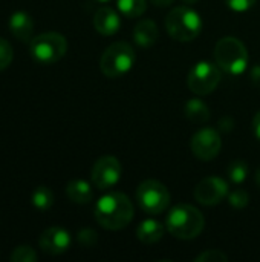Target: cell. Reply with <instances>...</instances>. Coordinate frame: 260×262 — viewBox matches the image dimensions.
Listing matches in <instances>:
<instances>
[{"mask_svg": "<svg viewBox=\"0 0 260 262\" xmlns=\"http://www.w3.org/2000/svg\"><path fill=\"white\" fill-rule=\"evenodd\" d=\"M133 218V204L127 195L112 192L101 196L95 206V220L106 230H121Z\"/></svg>", "mask_w": 260, "mask_h": 262, "instance_id": "obj_1", "label": "cell"}, {"mask_svg": "<svg viewBox=\"0 0 260 262\" xmlns=\"http://www.w3.org/2000/svg\"><path fill=\"white\" fill-rule=\"evenodd\" d=\"M202 213L190 204H176L167 215L166 227L178 239H195L204 230Z\"/></svg>", "mask_w": 260, "mask_h": 262, "instance_id": "obj_2", "label": "cell"}, {"mask_svg": "<svg viewBox=\"0 0 260 262\" xmlns=\"http://www.w3.org/2000/svg\"><path fill=\"white\" fill-rule=\"evenodd\" d=\"M166 29L169 35L178 41H192L201 34L202 20L195 9L178 6L166 17Z\"/></svg>", "mask_w": 260, "mask_h": 262, "instance_id": "obj_3", "label": "cell"}, {"mask_svg": "<svg viewBox=\"0 0 260 262\" xmlns=\"http://www.w3.org/2000/svg\"><path fill=\"white\" fill-rule=\"evenodd\" d=\"M215 58L222 71L231 75H239L247 69L248 51L239 38L224 37L216 43Z\"/></svg>", "mask_w": 260, "mask_h": 262, "instance_id": "obj_4", "label": "cell"}, {"mask_svg": "<svg viewBox=\"0 0 260 262\" xmlns=\"http://www.w3.org/2000/svg\"><path fill=\"white\" fill-rule=\"evenodd\" d=\"M136 60L135 51L129 43L116 41L112 43L100 58V68L109 78H118L127 74Z\"/></svg>", "mask_w": 260, "mask_h": 262, "instance_id": "obj_5", "label": "cell"}, {"mask_svg": "<svg viewBox=\"0 0 260 262\" xmlns=\"http://www.w3.org/2000/svg\"><path fill=\"white\" fill-rule=\"evenodd\" d=\"M67 51V41L64 35L58 32H43L29 41V52L31 55L41 64H52L57 63L64 57Z\"/></svg>", "mask_w": 260, "mask_h": 262, "instance_id": "obj_6", "label": "cell"}, {"mask_svg": "<svg viewBox=\"0 0 260 262\" xmlns=\"http://www.w3.org/2000/svg\"><path fill=\"white\" fill-rule=\"evenodd\" d=\"M136 203L143 212L149 215H159L170 206V192L162 183L156 180H146L136 189Z\"/></svg>", "mask_w": 260, "mask_h": 262, "instance_id": "obj_7", "label": "cell"}, {"mask_svg": "<svg viewBox=\"0 0 260 262\" xmlns=\"http://www.w3.org/2000/svg\"><path fill=\"white\" fill-rule=\"evenodd\" d=\"M221 81V68L210 61L196 63L188 72L187 84L192 92L198 95L211 94Z\"/></svg>", "mask_w": 260, "mask_h": 262, "instance_id": "obj_8", "label": "cell"}, {"mask_svg": "<svg viewBox=\"0 0 260 262\" xmlns=\"http://www.w3.org/2000/svg\"><path fill=\"white\" fill-rule=\"evenodd\" d=\"M123 173L121 163L110 155L101 157L92 167V183L100 190H107L113 187Z\"/></svg>", "mask_w": 260, "mask_h": 262, "instance_id": "obj_9", "label": "cell"}, {"mask_svg": "<svg viewBox=\"0 0 260 262\" xmlns=\"http://www.w3.org/2000/svg\"><path fill=\"white\" fill-rule=\"evenodd\" d=\"M221 135L213 127H202L192 138V152L196 158L202 161H210L216 158L221 152Z\"/></svg>", "mask_w": 260, "mask_h": 262, "instance_id": "obj_10", "label": "cell"}, {"mask_svg": "<svg viewBox=\"0 0 260 262\" xmlns=\"http://www.w3.org/2000/svg\"><path fill=\"white\" fill-rule=\"evenodd\" d=\"M230 187L219 177H207L195 187V200L202 206H216L228 196Z\"/></svg>", "mask_w": 260, "mask_h": 262, "instance_id": "obj_11", "label": "cell"}, {"mask_svg": "<svg viewBox=\"0 0 260 262\" xmlns=\"http://www.w3.org/2000/svg\"><path fill=\"white\" fill-rule=\"evenodd\" d=\"M38 244H40V249L51 256L63 255L70 247V235L66 229L54 226V227L46 229L40 235Z\"/></svg>", "mask_w": 260, "mask_h": 262, "instance_id": "obj_12", "label": "cell"}, {"mask_svg": "<svg viewBox=\"0 0 260 262\" xmlns=\"http://www.w3.org/2000/svg\"><path fill=\"white\" fill-rule=\"evenodd\" d=\"M11 34L21 40V41H31L32 32H34V20L32 17L25 11H15L8 21Z\"/></svg>", "mask_w": 260, "mask_h": 262, "instance_id": "obj_13", "label": "cell"}, {"mask_svg": "<svg viewBox=\"0 0 260 262\" xmlns=\"http://www.w3.org/2000/svg\"><path fill=\"white\" fill-rule=\"evenodd\" d=\"M93 26L101 35H113L121 26V20L112 8L103 6L95 12Z\"/></svg>", "mask_w": 260, "mask_h": 262, "instance_id": "obj_14", "label": "cell"}, {"mask_svg": "<svg viewBox=\"0 0 260 262\" xmlns=\"http://www.w3.org/2000/svg\"><path fill=\"white\" fill-rule=\"evenodd\" d=\"M159 38V29L153 20H141L133 29V40L141 48L153 46Z\"/></svg>", "mask_w": 260, "mask_h": 262, "instance_id": "obj_15", "label": "cell"}, {"mask_svg": "<svg viewBox=\"0 0 260 262\" xmlns=\"http://www.w3.org/2000/svg\"><path fill=\"white\" fill-rule=\"evenodd\" d=\"M164 236V226L156 220H146L136 229V238L144 244H155Z\"/></svg>", "mask_w": 260, "mask_h": 262, "instance_id": "obj_16", "label": "cell"}, {"mask_svg": "<svg viewBox=\"0 0 260 262\" xmlns=\"http://www.w3.org/2000/svg\"><path fill=\"white\" fill-rule=\"evenodd\" d=\"M66 195L75 204H87L93 198L92 187L84 180H72L66 186Z\"/></svg>", "mask_w": 260, "mask_h": 262, "instance_id": "obj_17", "label": "cell"}, {"mask_svg": "<svg viewBox=\"0 0 260 262\" xmlns=\"http://www.w3.org/2000/svg\"><path fill=\"white\" fill-rule=\"evenodd\" d=\"M184 112H185V117L192 123H196V124H202V123L210 120V109H208V106L202 100H198V98L188 100L185 103Z\"/></svg>", "mask_w": 260, "mask_h": 262, "instance_id": "obj_18", "label": "cell"}, {"mask_svg": "<svg viewBox=\"0 0 260 262\" xmlns=\"http://www.w3.org/2000/svg\"><path fill=\"white\" fill-rule=\"evenodd\" d=\"M31 203L37 210H49L54 204V193L49 187L46 186H38L37 189H34L32 195H31Z\"/></svg>", "mask_w": 260, "mask_h": 262, "instance_id": "obj_19", "label": "cell"}, {"mask_svg": "<svg viewBox=\"0 0 260 262\" xmlns=\"http://www.w3.org/2000/svg\"><path fill=\"white\" fill-rule=\"evenodd\" d=\"M118 9L129 18L141 17L147 9L146 0H118Z\"/></svg>", "mask_w": 260, "mask_h": 262, "instance_id": "obj_20", "label": "cell"}, {"mask_svg": "<svg viewBox=\"0 0 260 262\" xmlns=\"http://www.w3.org/2000/svg\"><path fill=\"white\" fill-rule=\"evenodd\" d=\"M227 172H228V177H230V180H231L233 183L241 184V183H244V181L247 180V177H248V166H247L245 161L238 160V161L230 163Z\"/></svg>", "mask_w": 260, "mask_h": 262, "instance_id": "obj_21", "label": "cell"}, {"mask_svg": "<svg viewBox=\"0 0 260 262\" xmlns=\"http://www.w3.org/2000/svg\"><path fill=\"white\" fill-rule=\"evenodd\" d=\"M38 259L35 250L29 246H18L11 253L12 262H35Z\"/></svg>", "mask_w": 260, "mask_h": 262, "instance_id": "obj_22", "label": "cell"}, {"mask_svg": "<svg viewBox=\"0 0 260 262\" xmlns=\"http://www.w3.org/2000/svg\"><path fill=\"white\" fill-rule=\"evenodd\" d=\"M12 58H14V49L11 43L0 37V71L6 69L12 63Z\"/></svg>", "mask_w": 260, "mask_h": 262, "instance_id": "obj_23", "label": "cell"}, {"mask_svg": "<svg viewBox=\"0 0 260 262\" xmlns=\"http://www.w3.org/2000/svg\"><path fill=\"white\" fill-rule=\"evenodd\" d=\"M228 203L234 209H244L250 203V195L244 189H236L234 192L228 193Z\"/></svg>", "mask_w": 260, "mask_h": 262, "instance_id": "obj_24", "label": "cell"}, {"mask_svg": "<svg viewBox=\"0 0 260 262\" xmlns=\"http://www.w3.org/2000/svg\"><path fill=\"white\" fill-rule=\"evenodd\" d=\"M195 261L199 262H225L228 261V256L225 253H222L221 250H205L204 253H201L199 256H196Z\"/></svg>", "mask_w": 260, "mask_h": 262, "instance_id": "obj_25", "label": "cell"}, {"mask_svg": "<svg viewBox=\"0 0 260 262\" xmlns=\"http://www.w3.org/2000/svg\"><path fill=\"white\" fill-rule=\"evenodd\" d=\"M225 3L228 5L230 9L236 12H245L254 6L256 0H225Z\"/></svg>", "mask_w": 260, "mask_h": 262, "instance_id": "obj_26", "label": "cell"}, {"mask_svg": "<svg viewBox=\"0 0 260 262\" xmlns=\"http://www.w3.org/2000/svg\"><path fill=\"white\" fill-rule=\"evenodd\" d=\"M78 243L83 244V246H92L97 243V233L90 229H84L78 233Z\"/></svg>", "mask_w": 260, "mask_h": 262, "instance_id": "obj_27", "label": "cell"}, {"mask_svg": "<svg viewBox=\"0 0 260 262\" xmlns=\"http://www.w3.org/2000/svg\"><path fill=\"white\" fill-rule=\"evenodd\" d=\"M253 130H254L256 138L260 140V111L256 114V117H254V120H253Z\"/></svg>", "mask_w": 260, "mask_h": 262, "instance_id": "obj_28", "label": "cell"}, {"mask_svg": "<svg viewBox=\"0 0 260 262\" xmlns=\"http://www.w3.org/2000/svg\"><path fill=\"white\" fill-rule=\"evenodd\" d=\"M155 6H169V5H172L175 0H150Z\"/></svg>", "mask_w": 260, "mask_h": 262, "instance_id": "obj_29", "label": "cell"}, {"mask_svg": "<svg viewBox=\"0 0 260 262\" xmlns=\"http://www.w3.org/2000/svg\"><path fill=\"white\" fill-rule=\"evenodd\" d=\"M251 78H253V81H259L260 84V66H256L251 71Z\"/></svg>", "mask_w": 260, "mask_h": 262, "instance_id": "obj_30", "label": "cell"}, {"mask_svg": "<svg viewBox=\"0 0 260 262\" xmlns=\"http://www.w3.org/2000/svg\"><path fill=\"white\" fill-rule=\"evenodd\" d=\"M256 183L260 186V169L257 170V173H256Z\"/></svg>", "mask_w": 260, "mask_h": 262, "instance_id": "obj_31", "label": "cell"}, {"mask_svg": "<svg viewBox=\"0 0 260 262\" xmlns=\"http://www.w3.org/2000/svg\"><path fill=\"white\" fill-rule=\"evenodd\" d=\"M187 5H193V3H196V2H199V0H184Z\"/></svg>", "mask_w": 260, "mask_h": 262, "instance_id": "obj_32", "label": "cell"}, {"mask_svg": "<svg viewBox=\"0 0 260 262\" xmlns=\"http://www.w3.org/2000/svg\"><path fill=\"white\" fill-rule=\"evenodd\" d=\"M98 2H109V0H98Z\"/></svg>", "mask_w": 260, "mask_h": 262, "instance_id": "obj_33", "label": "cell"}]
</instances>
